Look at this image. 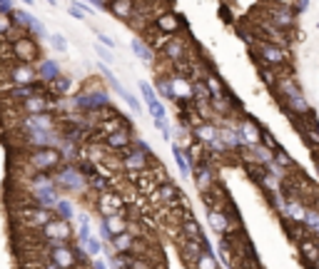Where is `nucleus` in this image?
Here are the masks:
<instances>
[{"mask_svg": "<svg viewBox=\"0 0 319 269\" xmlns=\"http://www.w3.org/2000/svg\"><path fill=\"white\" fill-rule=\"evenodd\" d=\"M247 48H250V55L255 62H267V65L277 67L279 72H292V50L289 48H282L269 40H259V37H255V43Z\"/></svg>", "mask_w": 319, "mask_h": 269, "instance_id": "obj_1", "label": "nucleus"}, {"mask_svg": "<svg viewBox=\"0 0 319 269\" xmlns=\"http://www.w3.org/2000/svg\"><path fill=\"white\" fill-rule=\"evenodd\" d=\"M259 15H264L269 23H274L277 28H282V30H289L294 32L297 25H299V13L292 8V5H279V3H262Z\"/></svg>", "mask_w": 319, "mask_h": 269, "instance_id": "obj_2", "label": "nucleus"}, {"mask_svg": "<svg viewBox=\"0 0 319 269\" xmlns=\"http://www.w3.org/2000/svg\"><path fill=\"white\" fill-rule=\"evenodd\" d=\"M28 165L35 172H53L65 165V157L58 147H37L28 155Z\"/></svg>", "mask_w": 319, "mask_h": 269, "instance_id": "obj_3", "label": "nucleus"}, {"mask_svg": "<svg viewBox=\"0 0 319 269\" xmlns=\"http://www.w3.org/2000/svg\"><path fill=\"white\" fill-rule=\"evenodd\" d=\"M72 100H75L77 112H88V115L90 112H100L102 107L110 105V95H107L105 88H88L83 92H77Z\"/></svg>", "mask_w": 319, "mask_h": 269, "instance_id": "obj_4", "label": "nucleus"}, {"mask_svg": "<svg viewBox=\"0 0 319 269\" xmlns=\"http://www.w3.org/2000/svg\"><path fill=\"white\" fill-rule=\"evenodd\" d=\"M55 179H58V187L67 189V192H85L90 184H88V177L83 175V170L75 167L72 162H65L58 172H55Z\"/></svg>", "mask_w": 319, "mask_h": 269, "instance_id": "obj_5", "label": "nucleus"}, {"mask_svg": "<svg viewBox=\"0 0 319 269\" xmlns=\"http://www.w3.org/2000/svg\"><path fill=\"white\" fill-rule=\"evenodd\" d=\"M18 217H20V222H23L25 227L37 229V232H40V229H43L48 222H53V219L58 217V212H55V209H50V207H40V205L30 202V205L20 207Z\"/></svg>", "mask_w": 319, "mask_h": 269, "instance_id": "obj_6", "label": "nucleus"}, {"mask_svg": "<svg viewBox=\"0 0 319 269\" xmlns=\"http://www.w3.org/2000/svg\"><path fill=\"white\" fill-rule=\"evenodd\" d=\"M3 70H5V78H8V83H13V85H32V83H37V67L32 65V62H20V60H13V62H8V65H3Z\"/></svg>", "mask_w": 319, "mask_h": 269, "instance_id": "obj_7", "label": "nucleus"}, {"mask_svg": "<svg viewBox=\"0 0 319 269\" xmlns=\"http://www.w3.org/2000/svg\"><path fill=\"white\" fill-rule=\"evenodd\" d=\"M20 130L23 132H35V130H58L60 120L48 110V112H37V115H23L20 118Z\"/></svg>", "mask_w": 319, "mask_h": 269, "instance_id": "obj_8", "label": "nucleus"}, {"mask_svg": "<svg viewBox=\"0 0 319 269\" xmlns=\"http://www.w3.org/2000/svg\"><path fill=\"white\" fill-rule=\"evenodd\" d=\"M192 177H194V184L197 189L202 192H210L215 184H217V175H215V165H212V157L210 160H199L194 167H192Z\"/></svg>", "mask_w": 319, "mask_h": 269, "instance_id": "obj_9", "label": "nucleus"}, {"mask_svg": "<svg viewBox=\"0 0 319 269\" xmlns=\"http://www.w3.org/2000/svg\"><path fill=\"white\" fill-rule=\"evenodd\" d=\"M40 237H43V242H70L72 227H70L67 219L55 217L53 222H48L43 229H40Z\"/></svg>", "mask_w": 319, "mask_h": 269, "instance_id": "obj_10", "label": "nucleus"}, {"mask_svg": "<svg viewBox=\"0 0 319 269\" xmlns=\"http://www.w3.org/2000/svg\"><path fill=\"white\" fill-rule=\"evenodd\" d=\"M162 58L170 60L172 65L190 60V40H187V37H182V35H172L170 43L162 48Z\"/></svg>", "mask_w": 319, "mask_h": 269, "instance_id": "obj_11", "label": "nucleus"}, {"mask_svg": "<svg viewBox=\"0 0 319 269\" xmlns=\"http://www.w3.org/2000/svg\"><path fill=\"white\" fill-rule=\"evenodd\" d=\"M132 145H135L132 142V125H125V127L105 135V147L110 152H123V155H125L128 149H132Z\"/></svg>", "mask_w": 319, "mask_h": 269, "instance_id": "obj_12", "label": "nucleus"}, {"mask_svg": "<svg viewBox=\"0 0 319 269\" xmlns=\"http://www.w3.org/2000/svg\"><path fill=\"white\" fill-rule=\"evenodd\" d=\"M10 55H13V60H20V62H35L37 60V43L28 35H20L18 40L10 43Z\"/></svg>", "mask_w": 319, "mask_h": 269, "instance_id": "obj_13", "label": "nucleus"}, {"mask_svg": "<svg viewBox=\"0 0 319 269\" xmlns=\"http://www.w3.org/2000/svg\"><path fill=\"white\" fill-rule=\"evenodd\" d=\"M48 259H53V262L60 264L63 269H77V264H80L77 252H75V244H70V242H63V244H58V247H50Z\"/></svg>", "mask_w": 319, "mask_h": 269, "instance_id": "obj_14", "label": "nucleus"}, {"mask_svg": "<svg viewBox=\"0 0 319 269\" xmlns=\"http://www.w3.org/2000/svg\"><path fill=\"white\" fill-rule=\"evenodd\" d=\"M237 127H239V135H242V140H245L247 147L262 145V130H264V125H259L255 118H250V115H242V118L237 120Z\"/></svg>", "mask_w": 319, "mask_h": 269, "instance_id": "obj_15", "label": "nucleus"}, {"mask_svg": "<svg viewBox=\"0 0 319 269\" xmlns=\"http://www.w3.org/2000/svg\"><path fill=\"white\" fill-rule=\"evenodd\" d=\"M155 30L157 32H165V35H180L185 30V20L172 13V10H165V13H160L155 18Z\"/></svg>", "mask_w": 319, "mask_h": 269, "instance_id": "obj_16", "label": "nucleus"}, {"mask_svg": "<svg viewBox=\"0 0 319 269\" xmlns=\"http://www.w3.org/2000/svg\"><path fill=\"white\" fill-rule=\"evenodd\" d=\"M152 200L165 205V207H177V202L182 200V192H180V187L175 182H162V184H157V189L152 192Z\"/></svg>", "mask_w": 319, "mask_h": 269, "instance_id": "obj_17", "label": "nucleus"}, {"mask_svg": "<svg viewBox=\"0 0 319 269\" xmlns=\"http://www.w3.org/2000/svg\"><path fill=\"white\" fill-rule=\"evenodd\" d=\"M13 18H15V23H18L20 28H25L28 32H35V35L40 37V40H50V32L45 30V25L40 23L37 18H32L28 10H15Z\"/></svg>", "mask_w": 319, "mask_h": 269, "instance_id": "obj_18", "label": "nucleus"}, {"mask_svg": "<svg viewBox=\"0 0 319 269\" xmlns=\"http://www.w3.org/2000/svg\"><path fill=\"white\" fill-rule=\"evenodd\" d=\"M177 252H180V259H182V262L192 269V264L197 262V257L205 252V247L199 244V239H190V237H185V235H182V242L177 244Z\"/></svg>", "mask_w": 319, "mask_h": 269, "instance_id": "obj_19", "label": "nucleus"}, {"mask_svg": "<svg viewBox=\"0 0 319 269\" xmlns=\"http://www.w3.org/2000/svg\"><path fill=\"white\" fill-rule=\"evenodd\" d=\"M150 160H152L150 155H145V152H140V149L132 147V149H128L125 155H123V167L128 172H145Z\"/></svg>", "mask_w": 319, "mask_h": 269, "instance_id": "obj_20", "label": "nucleus"}, {"mask_svg": "<svg viewBox=\"0 0 319 269\" xmlns=\"http://www.w3.org/2000/svg\"><path fill=\"white\" fill-rule=\"evenodd\" d=\"M297 252L302 257V264H317L319 262V242L312 237V232H309V237L297 242Z\"/></svg>", "mask_w": 319, "mask_h": 269, "instance_id": "obj_21", "label": "nucleus"}, {"mask_svg": "<svg viewBox=\"0 0 319 269\" xmlns=\"http://www.w3.org/2000/svg\"><path fill=\"white\" fill-rule=\"evenodd\" d=\"M32 202L40 205V207H50V209H55V205L60 202L58 184H53V187H43V189H32Z\"/></svg>", "mask_w": 319, "mask_h": 269, "instance_id": "obj_22", "label": "nucleus"}, {"mask_svg": "<svg viewBox=\"0 0 319 269\" xmlns=\"http://www.w3.org/2000/svg\"><path fill=\"white\" fill-rule=\"evenodd\" d=\"M202 80H205V85H207V90H210L212 100H220V97H227V95H229L227 85L222 83V78H220V75H217L215 70H207Z\"/></svg>", "mask_w": 319, "mask_h": 269, "instance_id": "obj_23", "label": "nucleus"}, {"mask_svg": "<svg viewBox=\"0 0 319 269\" xmlns=\"http://www.w3.org/2000/svg\"><path fill=\"white\" fill-rule=\"evenodd\" d=\"M135 5H137V0H110L107 10H110L115 18H120V20H132Z\"/></svg>", "mask_w": 319, "mask_h": 269, "instance_id": "obj_24", "label": "nucleus"}, {"mask_svg": "<svg viewBox=\"0 0 319 269\" xmlns=\"http://www.w3.org/2000/svg\"><path fill=\"white\" fill-rule=\"evenodd\" d=\"M180 227H182V235H185V237H190V239H199V242L205 239L202 227H199V222H197V219H194L190 212H185V217H182Z\"/></svg>", "mask_w": 319, "mask_h": 269, "instance_id": "obj_25", "label": "nucleus"}, {"mask_svg": "<svg viewBox=\"0 0 319 269\" xmlns=\"http://www.w3.org/2000/svg\"><path fill=\"white\" fill-rule=\"evenodd\" d=\"M257 65V75H259V80L267 85V88H274L277 83H279V78H282L285 72H279L277 67H272V65H267V62H255Z\"/></svg>", "mask_w": 319, "mask_h": 269, "instance_id": "obj_26", "label": "nucleus"}, {"mask_svg": "<svg viewBox=\"0 0 319 269\" xmlns=\"http://www.w3.org/2000/svg\"><path fill=\"white\" fill-rule=\"evenodd\" d=\"M37 75H40V80H43V83H53V80L60 78L63 72H60V65H58L55 60H40Z\"/></svg>", "mask_w": 319, "mask_h": 269, "instance_id": "obj_27", "label": "nucleus"}, {"mask_svg": "<svg viewBox=\"0 0 319 269\" xmlns=\"http://www.w3.org/2000/svg\"><path fill=\"white\" fill-rule=\"evenodd\" d=\"M272 160H274V165H279V167H282L287 175H292V172H297V162L292 160V155H289V152L282 147V145H279L277 149H274V155H272Z\"/></svg>", "mask_w": 319, "mask_h": 269, "instance_id": "obj_28", "label": "nucleus"}, {"mask_svg": "<svg viewBox=\"0 0 319 269\" xmlns=\"http://www.w3.org/2000/svg\"><path fill=\"white\" fill-rule=\"evenodd\" d=\"M110 244H112L115 252H132L135 244H137V239H135V235L128 229V232H123V235H115Z\"/></svg>", "mask_w": 319, "mask_h": 269, "instance_id": "obj_29", "label": "nucleus"}, {"mask_svg": "<svg viewBox=\"0 0 319 269\" xmlns=\"http://www.w3.org/2000/svg\"><path fill=\"white\" fill-rule=\"evenodd\" d=\"M170 149H172V157H175V162H177L180 175L187 179V177L192 175V165H190V160H187V155H185V147H180V145H170Z\"/></svg>", "mask_w": 319, "mask_h": 269, "instance_id": "obj_30", "label": "nucleus"}, {"mask_svg": "<svg viewBox=\"0 0 319 269\" xmlns=\"http://www.w3.org/2000/svg\"><path fill=\"white\" fill-rule=\"evenodd\" d=\"M102 219H105L107 229L112 232V237H115V235H123V232H128V219H125V214H123V212H117V214H112V217H102Z\"/></svg>", "mask_w": 319, "mask_h": 269, "instance_id": "obj_31", "label": "nucleus"}, {"mask_svg": "<svg viewBox=\"0 0 319 269\" xmlns=\"http://www.w3.org/2000/svg\"><path fill=\"white\" fill-rule=\"evenodd\" d=\"M192 269H220V259H217V254L212 249H205L197 257V262L192 264Z\"/></svg>", "mask_w": 319, "mask_h": 269, "instance_id": "obj_32", "label": "nucleus"}, {"mask_svg": "<svg viewBox=\"0 0 319 269\" xmlns=\"http://www.w3.org/2000/svg\"><path fill=\"white\" fill-rule=\"evenodd\" d=\"M58 149L63 152L65 162H72V160L80 157V142H72V140H67V137H63V142L58 145Z\"/></svg>", "mask_w": 319, "mask_h": 269, "instance_id": "obj_33", "label": "nucleus"}, {"mask_svg": "<svg viewBox=\"0 0 319 269\" xmlns=\"http://www.w3.org/2000/svg\"><path fill=\"white\" fill-rule=\"evenodd\" d=\"M48 85H50V92H53L55 97H65V95L72 92V80L65 78V75H60L58 80H53V83H48Z\"/></svg>", "mask_w": 319, "mask_h": 269, "instance_id": "obj_34", "label": "nucleus"}, {"mask_svg": "<svg viewBox=\"0 0 319 269\" xmlns=\"http://www.w3.org/2000/svg\"><path fill=\"white\" fill-rule=\"evenodd\" d=\"M130 48H132V53H135L140 60H145V62H152V60H155V53L147 48L145 40H140V37H135V40L130 43Z\"/></svg>", "mask_w": 319, "mask_h": 269, "instance_id": "obj_35", "label": "nucleus"}, {"mask_svg": "<svg viewBox=\"0 0 319 269\" xmlns=\"http://www.w3.org/2000/svg\"><path fill=\"white\" fill-rule=\"evenodd\" d=\"M157 92L165 100H177L175 88H172V78H157Z\"/></svg>", "mask_w": 319, "mask_h": 269, "instance_id": "obj_36", "label": "nucleus"}, {"mask_svg": "<svg viewBox=\"0 0 319 269\" xmlns=\"http://www.w3.org/2000/svg\"><path fill=\"white\" fill-rule=\"evenodd\" d=\"M112 90H115V92H117V95H120V97H123V100H125V102H128V105H130V107H132V110H135V112H137V110H140V100H137V97H135V95H132V92H128V90H125V88H123V83H120V85H115V88H112Z\"/></svg>", "mask_w": 319, "mask_h": 269, "instance_id": "obj_37", "label": "nucleus"}, {"mask_svg": "<svg viewBox=\"0 0 319 269\" xmlns=\"http://www.w3.org/2000/svg\"><path fill=\"white\" fill-rule=\"evenodd\" d=\"M15 28H18V25H15L13 13H0V37L8 35V32H13Z\"/></svg>", "mask_w": 319, "mask_h": 269, "instance_id": "obj_38", "label": "nucleus"}, {"mask_svg": "<svg viewBox=\"0 0 319 269\" xmlns=\"http://www.w3.org/2000/svg\"><path fill=\"white\" fill-rule=\"evenodd\" d=\"M55 212H58V217H60V219H67V222L75 217V209H72V205H70L67 200H63V197H60V202L55 205Z\"/></svg>", "mask_w": 319, "mask_h": 269, "instance_id": "obj_39", "label": "nucleus"}, {"mask_svg": "<svg viewBox=\"0 0 319 269\" xmlns=\"http://www.w3.org/2000/svg\"><path fill=\"white\" fill-rule=\"evenodd\" d=\"M147 110H150V115H152V120H162V118H167V110H165V105L160 102V100L147 102Z\"/></svg>", "mask_w": 319, "mask_h": 269, "instance_id": "obj_40", "label": "nucleus"}, {"mask_svg": "<svg viewBox=\"0 0 319 269\" xmlns=\"http://www.w3.org/2000/svg\"><path fill=\"white\" fill-rule=\"evenodd\" d=\"M83 247L88 249V254H90V257H97V254L102 252V237H90Z\"/></svg>", "mask_w": 319, "mask_h": 269, "instance_id": "obj_41", "label": "nucleus"}, {"mask_svg": "<svg viewBox=\"0 0 319 269\" xmlns=\"http://www.w3.org/2000/svg\"><path fill=\"white\" fill-rule=\"evenodd\" d=\"M88 184H90L93 189H97V192H107V177H102L100 172H97L95 177H90Z\"/></svg>", "mask_w": 319, "mask_h": 269, "instance_id": "obj_42", "label": "nucleus"}, {"mask_svg": "<svg viewBox=\"0 0 319 269\" xmlns=\"http://www.w3.org/2000/svg\"><path fill=\"white\" fill-rule=\"evenodd\" d=\"M50 45H53L55 50L65 53V50H67V37H65V35H60V32H55V35H50Z\"/></svg>", "mask_w": 319, "mask_h": 269, "instance_id": "obj_43", "label": "nucleus"}, {"mask_svg": "<svg viewBox=\"0 0 319 269\" xmlns=\"http://www.w3.org/2000/svg\"><path fill=\"white\" fill-rule=\"evenodd\" d=\"M262 145H264V147H269L272 152H274V149L279 147V142H277V137H274V135H272V132H269L267 127L262 130Z\"/></svg>", "mask_w": 319, "mask_h": 269, "instance_id": "obj_44", "label": "nucleus"}, {"mask_svg": "<svg viewBox=\"0 0 319 269\" xmlns=\"http://www.w3.org/2000/svg\"><path fill=\"white\" fill-rule=\"evenodd\" d=\"M140 92H142V97H145V105H147V102H152V100H157V92L152 90V85H150V83H140Z\"/></svg>", "mask_w": 319, "mask_h": 269, "instance_id": "obj_45", "label": "nucleus"}, {"mask_svg": "<svg viewBox=\"0 0 319 269\" xmlns=\"http://www.w3.org/2000/svg\"><path fill=\"white\" fill-rule=\"evenodd\" d=\"M155 127L162 132V137L165 140H170L172 137V130H170V122H167V118H162V120H155Z\"/></svg>", "mask_w": 319, "mask_h": 269, "instance_id": "obj_46", "label": "nucleus"}, {"mask_svg": "<svg viewBox=\"0 0 319 269\" xmlns=\"http://www.w3.org/2000/svg\"><path fill=\"white\" fill-rule=\"evenodd\" d=\"M100 72L105 75V80H107V83H110L112 88H115V85H120V80L115 78V72H112V70L107 67V62H102V65H100Z\"/></svg>", "mask_w": 319, "mask_h": 269, "instance_id": "obj_47", "label": "nucleus"}, {"mask_svg": "<svg viewBox=\"0 0 319 269\" xmlns=\"http://www.w3.org/2000/svg\"><path fill=\"white\" fill-rule=\"evenodd\" d=\"M95 53H97V58L102 60V62H112V53H110V48H105V45H95Z\"/></svg>", "mask_w": 319, "mask_h": 269, "instance_id": "obj_48", "label": "nucleus"}, {"mask_svg": "<svg viewBox=\"0 0 319 269\" xmlns=\"http://www.w3.org/2000/svg\"><path fill=\"white\" fill-rule=\"evenodd\" d=\"M97 229H100V237H102V242H112V232L107 229V224H105V219H100V224H97Z\"/></svg>", "mask_w": 319, "mask_h": 269, "instance_id": "obj_49", "label": "nucleus"}, {"mask_svg": "<svg viewBox=\"0 0 319 269\" xmlns=\"http://www.w3.org/2000/svg\"><path fill=\"white\" fill-rule=\"evenodd\" d=\"M97 40H100V43H102L105 48H110V50L115 48V40H112V37H110L107 32H100V30H97Z\"/></svg>", "mask_w": 319, "mask_h": 269, "instance_id": "obj_50", "label": "nucleus"}, {"mask_svg": "<svg viewBox=\"0 0 319 269\" xmlns=\"http://www.w3.org/2000/svg\"><path fill=\"white\" fill-rule=\"evenodd\" d=\"M135 149H140V152H145V155H150L152 157V149H150V145H147V140H135Z\"/></svg>", "mask_w": 319, "mask_h": 269, "instance_id": "obj_51", "label": "nucleus"}, {"mask_svg": "<svg viewBox=\"0 0 319 269\" xmlns=\"http://www.w3.org/2000/svg\"><path fill=\"white\" fill-rule=\"evenodd\" d=\"M90 269H110V267H107V262H105V259L97 254V257H93V262H90Z\"/></svg>", "mask_w": 319, "mask_h": 269, "instance_id": "obj_52", "label": "nucleus"}, {"mask_svg": "<svg viewBox=\"0 0 319 269\" xmlns=\"http://www.w3.org/2000/svg\"><path fill=\"white\" fill-rule=\"evenodd\" d=\"M67 13H70L75 20H83V18H85V10H80V8H77V3H72V5L67 8Z\"/></svg>", "mask_w": 319, "mask_h": 269, "instance_id": "obj_53", "label": "nucleus"}, {"mask_svg": "<svg viewBox=\"0 0 319 269\" xmlns=\"http://www.w3.org/2000/svg\"><path fill=\"white\" fill-rule=\"evenodd\" d=\"M0 13H13V0H0Z\"/></svg>", "mask_w": 319, "mask_h": 269, "instance_id": "obj_54", "label": "nucleus"}, {"mask_svg": "<svg viewBox=\"0 0 319 269\" xmlns=\"http://www.w3.org/2000/svg\"><path fill=\"white\" fill-rule=\"evenodd\" d=\"M307 8H309V0H297V5H294V10H297V13H304Z\"/></svg>", "mask_w": 319, "mask_h": 269, "instance_id": "obj_55", "label": "nucleus"}, {"mask_svg": "<svg viewBox=\"0 0 319 269\" xmlns=\"http://www.w3.org/2000/svg\"><path fill=\"white\" fill-rule=\"evenodd\" d=\"M85 3H90V5H95L97 10H105L107 5H105V0H85Z\"/></svg>", "mask_w": 319, "mask_h": 269, "instance_id": "obj_56", "label": "nucleus"}, {"mask_svg": "<svg viewBox=\"0 0 319 269\" xmlns=\"http://www.w3.org/2000/svg\"><path fill=\"white\" fill-rule=\"evenodd\" d=\"M43 269H63V267H60V264H55L53 259H45V267H43Z\"/></svg>", "mask_w": 319, "mask_h": 269, "instance_id": "obj_57", "label": "nucleus"}, {"mask_svg": "<svg viewBox=\"0 0 319 269\" xmlns=\"http://www.w3.org/2000/svg\"><path fill=\"white\" fill-rule=\"evenodd\" d=\"M20 3H23V5H32V0H20Z\"/></svg>", "mask_w": 319, "mask_h": 269, "instance_id": "obj_58", "label": "nucleus"}, {"mask_svg": "<svg viewBox=\"0 0 319 269\" xmlns=\"http://www.w3.org/2000/svg\"><path fill=\"white\" fill-rule=\"evenodd\" d=\"M317 28H319V23H317Z\"/></svg>", "mask_w": 319, "mask_h": 269, "instance_id": "obj_59", "label": "nucleus"}]
</instances>
